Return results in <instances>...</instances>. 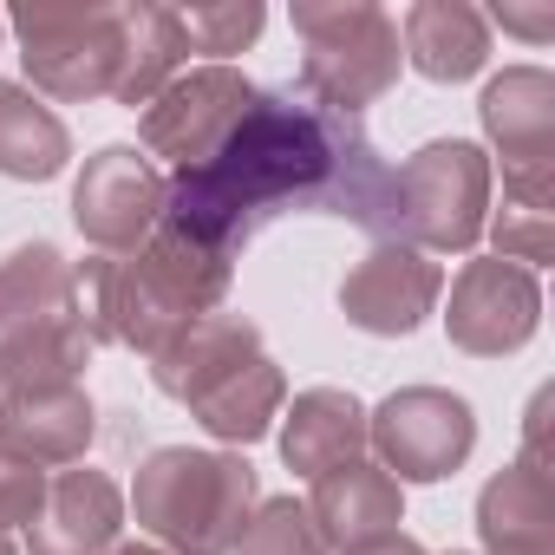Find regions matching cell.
Instances as JSON below:
<instances>
[{"instance_id":"obj_1","label":"cell","mask_w":555,"mask_h":555,"mask_svg":"<svg viewBox=\"0 0 555 555\" xmlns=\"http://www.w3.org/2000/svg\"><path fill=\"white\" fill-rule=\"evenodd\" d=\"M392 164L360 118H334L288 86H255L242 125L196 170L164 177V222L216 255H242L274 216H347L379 235Z\"/></svg>"},{"instance_id":"obj_2","label":"cell","mask_w":555,"mask_h":555,"mask_svg":"<svg viewBox=\"0 0 555 555\" xmlns=\"http://www.w3.org/2000/svg\"><path fill=\"white\" fill-rule=\"evenodd\" d=\"M235 261L190 242L183 229L157 222L138 255H86L73 261V314L86 321L92 347L157 353L203 314H222Z\"/></svg>"},{"instance_id":"obj_3","label":"cell","mask_w":555,"mask_h":555,"mask_svg":"<svg viewBox=\"0 0 555 555\" xmlns=\"http://www.w3.org/2000/svg\"><path fill=\"white\" fill-rule=\"evenodd\" d=\"M255 503H261L255 464L242 451H196V444H157L125 490L138 529L170 555H235Z\"/></svg>"},{"instance_id":"obj_4","label":"cell","mask_w":555,"mask_h":555,"mask_svg":"<svg viewBox=\"0 0 555 555\" xmlns=\"http://www.w3.org/2000/svg\"><path fill=\"white\" fill-rule=\"evenodd\" d=\"M490 151L470 138H431L386 177V209L373 242H405L418 255H470L490 222Z\"/></svg>"},{"instance_id":"obj_5","label":"cell","mask_w":555,"mask_h":555,"mask_svg":"<svg viewBox=\"0 0 555 555\" xmlns=\"http://www.w3.org/2000/svg\"><path fill=\"white\" fill-rule=\"evenodd\" d=\"M301 99H314L334 118H360L373 99L399 86V21L373 0H301Z\"/></svg>"},{"instance_id":"obj_6","label":"cell","mask_w":555,"mask_h":555,"mask_svg":"<svg viewBox=\"0 0 555 555\" xmlns=\"http://www.w3.org/2000/svg\"><path fill=\"white\" fill-rule=\"evenodd\" d=\"M27 66V92L60 105H92L118 92L125 66V8L112 0H34L8 14Z\"/></svg>"},{"instance_id":"obj_7","label":"cell","mask_w":555,"mask_h":555,"mask_svg":"<svg viewBox=\"0 0 555 555\" xmlns=\"http://www.w3.org/2000/svg\"><path fill=\"white\" fill-rule=\"evenodd\" d=\"M477 451V412L451 386H399L366 412V457L392 483H444Z\"/></svg>"},{"instance_id":"obj_8","label":"cell","mask_w":555,"mask_h":555,"mask_svg":"<svg viewBox=\"0 0 555 555\" xmlns=\"http://www.w3.org/2000/svg\"><path fill=\"white\" fill-rule=\"evenodd\" d=\"M477 118L503 164V203L555 209V79L542 66H503L483 86Z\"/></svg>"},{"instance_id":"obj_9","label":"cell","mask_w":555,"mask_h":555,"mask_svg":"<svg viewBox=\"0 0 555 555\" xmlns=\"http://www.w3.org/2000/svg\"><path fill=\"white\" fill-rule=\"evenodd\" d=\"M255 99V79L242 66H183L138 118V138H144V157L151 164H170L177 170H196L222 151V138L242 125Z\"/></svg>"},{"instance_id":"obj_10","label":"cell","mask_w":555,"mask_h":555,"mask_svg":"<svg viewBox=\"0 0 555 555\" xmlns=\"http://www.w3.org/2000/svg\"><path fill=\"white\" fill-rule=\"evenodd\" d=\"M542 327V282L529 268L503 261V255H470L451 282L444 301V334L457 353L470 360H503L522 353Z\"/></svg>"},{"instance_id":"obj_11","label":"cell","mask_w":555,"mask_h":555,"mask_svg":"<svg viewBox=\"0 0 555 555\" xmlns=\"http://www.w3.org/2000/svg\"><path fill=\"white\" fill-rule=\"evenodd\" d=\"M73 222L92 255H138L164 222V170L138 144H99L73 177Z\"/></svg>"},{"instance_id":"obj_12","label":"cell","mask_w":555,"mask_h":555,"mask_svg":"<svg viewBox=\"0 0 555 555\" xmlns=\"http://www.w3.org/2000/svg\"><path fill=\"white\" fill-rule=\"evenodd\" d=\"M438 295H444V274L431 255L405 242H373L340 282V314L373 340H405L431 321Z\"/></svg>"},{"instance_id":"obj_13","label":"cell","mask_w":555,"mask_h":555,"mask_svg":"<svg viewBox=\"0 0 555 555\" xmlns=\"http://www.w3.org/2000/svg\"><path fill=\"white\" fill-rule=\"evenodd\" d=\"M125 535V490L112 470H47V496L27 522V555H112Z\"/></svg>"},{"instance_id":"obj_14","label":"cell","mask_w":555,"mask_h":555,"mask_svg":"<svg viewBox=\"0 0 555 555\" xmlns=\"http://www.w3.org/2000/svg\"><path fill=\"white\" fill-rule=\"evenodd\" d=\"M308 516H314L327 555H353L366 542L399 535V522H405V483H392L373 457H353V464H334L327 477H314Z\"/></svg>"},{"instance_id":"obj_15","label":"cell","mask_w":555,"mask_h":555,"mask_svg":"<svg viewBox=\"0 0 555 555\" xmlns=\"http://www.w3.org/2000/svg\"><path fill=\"white\" fill-rule=\"evenodd\" d=\"M92 438H99V405H92L86 386L0 399V451H14V457H27L40 470L86 464Z\"/></svg>"},{"instance_id":"obj_16","label":"cell","mask_w":555,"mask_h":555,"mask_svg":"<svg viewBox=\"0 0 555 555\" xmlns=\"http://www.w3.org/2000/svg\"><path fill=\"white\" fill-rule=\"evenodd\" d=\"M477 535L483 555H555V490L542 457H509L477 490Z\"/></svg>"},{"instance_id":"obj_17","label":"cell","mask_w":555,"mask_h":555,"mask_svg":"<svg viewBox=\"0 0 555 555\" xmlns=\"http://www.w3.org/2000/svg\"><path fill=\"white\" fill-rule=\"evenodd\" d=\"M255 353H261V327L255 321H242V314H203V321H190L183 334H170L151 353V386L164 399H177V405H196L216 379H229Z\"/></svg>"},{"instance_id":"obj_18","label":"cell","mask_w":555,"mask_h":555,"mask_svg":"<svg viewBox=\"0 0 555 555\" xmlns=\"http://www.w3.org/2000/svg\"><path fill=\"white\" fill-rule=\"evenodd\" d=\"M399 53L431 86H464L490 66V21L470 0H418L399 21Z\"/></svg>"},{"instance_id":"obj_19","label":"cell","mask_w":555,"mask_h":555,"mask_svg":"<svg viewBox=\"0 0 555 555\" xmlns=\"http://www.w3.org/2000/svg\"><path fill=\"white\" fill-rule=\"evenodd\" d=\"M366 457V405L347 386H308L282 405V464L295 477H327L334 464Z\"/></svg>"},{"instance_id":"obj_20","label":"cell","mask_w":555,"mask_h":555,"mask_svg":"<svg viewBox=\"0 0 555 555\" xmlns=\"http://www.w3.org/2000/svg\"><path fill=\"white\" fill-rule=\"evenodd\" d=\"M92 334L73 308H53L14 334H0V399H21V392H60L79 386L92 366Z\"/></svg>"},{"instance_id":"obj_21","label":"cell","mask_w":555,"mask_h":555,"mask_svg":"<svg viewBox=\"0 0 555 555\" xmlns=\"http://www.w3.org/2000/svg\"><path fill=\"white\" fill-rule=\"evenodd\" d=\"M282 405H288V379H282V366H274L268 353H255L248 366H235L229 379H216V386L190 405V418H196L216 444L248 451V444H261V438L274 431Z\"/></svg>"},{"instance_id":"obj_22","label":"cell","mask_w":555,"mask_h":555,"mask_svg":"<svg viewBox=\"0 0 555 555\" xmlns=\"http://www.w3.org/2000/svg\"><path fill=\"white\" fill-rule=\"evenodd\" d=\"M73 164V131L66 118L27 92L21 79H0V177L14 183H53Z\"/></svg>"},{"instance_id":"obj_23","label":"cell","mask_w":555,"mask_h":555,"mask_svg":"<svg viewBox=\"0 0 555 555\" xmlns=\"http://www.w3.org/2000/svg\"><path fill=\"white\" fill-rule=\"evenodd\" d=\"M190 60V40H183V14L177 8H157V0H131L125 8V66H118V105H151Z\"/></svg>"},{"instance_id":"obj_24","label":"cell","mask_w":555,"mask_h":555,"mask_svg":"<svg viewBox=\"0 0 555 555\" xmlns=\"http://www.w3.org/2000/svg\"><path fill=\"white\" fill-rule=\"evenodd\" d=\"M53 308H73V261L53 242H21L14 255H0V334Z\"/></svg>"},{"instance_id":"obj_25","label":"cell","mask_w":555,"mask_h":555,"mask_svg":"<svg viewBox=\"0 0 555 555\" xmlns=\"http://www.w3.org/2000/svg\"><path fill=\"white\" fill-rule=\"evenodd\" d=\"M183 14V40L190 53H209V66H229V53L255 47L268 27L261 0H222V8H177Z\"/></svg>"},{"instance_id":"obj_26","label":"cell","mask_w":555,"mask_h":555,"mask_svg":"<svg viewBox=\"0 0 555 555\" xmlns=\"http://www.w3.org/2000/svg\"><path fill=\"white\" fill-rule=\"evenodd\" d=\"M235 555H327V542H321L308 503L261 496L255 516H248V529H242V542H235Z\"/></svg>"},{"instance_id":"obj_27","label":"cell","mask_w":555,"mask_h":555,"mask_svg":"<svg viewBox=\"0 0 555 555\" xmlns=\"http://www.w3.org/2000/svg\"><path fill=\"white\" fill-rule=\"evenodd\" d=\"M483 235L496 242V255H503V261H516V268H529V274L548 261V242H555L548 209H516V203H503V209L483 222Z\"/></svg>"},{"instance_id":"obj_28","label":"cell","mask_w":555,"mask_h":555,"mask_svg":"<svg viewBox=\"0 0 555 555\" xmlns=\"http://www.w3.org/2000/svg\"><path fill=\"white\" fill-rule=\"evenodd\" d=\"M40 496H47V470L27 464V457H14V451H0V535L27 529L34 509H40Z\"/></svg>"},{"instance_id":"obj_29","label":"cell","mask_w":555,"mask_h":555,"mask_svg":"<svg viewBox=\"0 0 555 555\" xmlns=\"http://www.w3.org/2000/svg\"><path fill=\"white\" fill-rule=\"evenodd\" d=\"M490 27H503V34H516V40H529V47H542V40H555V8H503L496 14H483Z\"/></svg>"},{"instance_id":"obj_30","label":"cell","mask_w":555,"mask_h":555,"mask_svg":"<svg viewBox=\"0 0 555 555\" xmlns=\"http://www.w3.org/2000/svg\"><path fill=\"white\" fill-rule=\"evenodd\" d=\"M353 555H431V548H425V542H412V535L399 529V535H386V542H366V548H353Z\"/></svg>"},{"instance_id":"obj_31","label":"cell","mask_w":555,"mask_h":555,"mask_svg":"<svg viewBox=\"0 0 555 555\" xmlns=\"http://www.w3.org/2000/svg\"><path fill=\"white\" fill-rule=\"evenodd\" d=\"M112 555H170V548H157V542H118Z\"/></svg>"},{"instance_id":"obj_32","label":"cell","mask_w":555,"mask_h":555,"mask_svg":"<svg viewBox=\"0 0 555 555\" xmlns=\"http://www.w3.org/2000/svg\"><path fill=\"white\" fill-rule=\"evenodd\" d=\"M0 555H21V548H14V542H8V535H0Z\"/></svg>"},{"instance_id":"obj_33","label":"cell","mask_w":555,"mask_h":555,"mask_svg":"<svg viewBox=\"0 0 555 555\" xmlns=\"http://www.w3.org/2000/svg\"><path fill=\"white\" fill-rule=\"evenodd\" d=\"M0 34H8V14H0Z\"/></svg>"}]
</instances>
